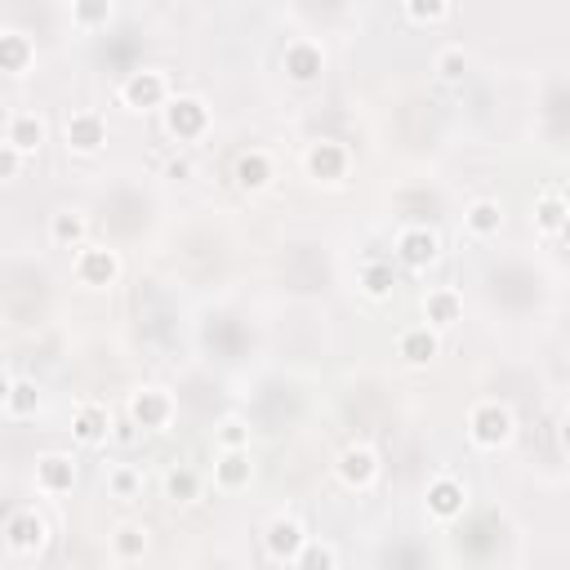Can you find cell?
<instances>
[{
	"instance_id": "obj_12",
	"label": "cell",
	"mask_w": 570,
	"mask_h": 570,
	"mask_svg": "<svg viewBox=\"0 0 570 570\" xmlns=\"http://www.w3.org/2000/svg\"><path fill=\"white\" fill-rule=\"evenodd\" d=\"M49 142V120L36 107H9L4 111V147L22 151V156H40V147Z\"/></svg>"
},
{
	"instance_id": "obj_25",
	"label": "cell",
	"mask_w": 570,
	"mask_h": 570,
	"mask_svg": "<svg viewBox=\"0 0 570 570\" xmlns=\"http://www.w3.org/2000/svg\"><path fill=\"white\" fill-rule=\"evenodd\" d=\"M463 232H468L472 240H490V236H499V232H503V205H499L494 196H476V200H468V209H463Z\"/></svg>"
},
{
	"instance_id": "obj_37",
	"label": "cell",
	"mask_w": 570,
	"mask_h": 570,
	"mask_svg": "<svg viewBox=\"0 0 570 570\" xmlns=\"http://www.w3.org/2000/svg\"><path fill=\"white\" fill-rule=\"evenodd\" d=\"M138 436H142V428H134V423H129V419H120V423H116V428H111V441H120V445H134V441H138Z\"/></svg>"
},
{
	"instance_id": "obj_38",
	"label": "cell",
	"mask_w": 570,
	"mask_h": 570,
	"mask_svg": "<svg viewBox=\"0 0 570 570\" xmlns=\"http://www.w3.org/2000/svg\"><path fill=\"white\" fill-rule=\"evenodd\" d=\"M557 441H561V450L570 454V410L561 414V428H557Z\"/></svg>"
},
{
	"instance_id": "obj_2",
	"label": "cell",
	"mask_w": 570,
	"mask_h": 570,
	"mask_svg": "<svg viewBox=\"0 0 570 570\" xmlns=\"http://www.w3.org/2000/svg\"><path fill=\"white\" fill-rule=\"evenodd\" d=\"M512 436H517V414H512L508 401L485 396V401H476V405L468 410V441H472L476 450H499V445H508Z\"/></svg>"
},
{
	"instance_id": "obj_19",
	"label": "cell",
	"mask_w": 570,
	"mask_h": 570,
	"mask_svg": "<svg viewBox=\"0 0 570 570\" xmlns=\"http://www.w3.org/2000/svg\"><path fill=\"white\" fill-rule=\"evenodd\" d=\"M249 481H254L249 450H218V459H214V490L218 494H240V490H249Z\"/></svg>"
},
{
	"instance_id": "obj_7",
	"label": "cell",
	"mask_w": 570,
	"mask_h": 570,
	"mask_svg": "<svg viewBox=\"0 0 570 570\" xmlns=\"http://www.w3.org/2000/svg\"><path fill=\"white\" fill-rule=\"evenodd\" d=\"M325 62L330 58H325V45L316 36H289L281 45V71L294 85H316L325 76Z\"/></svg>"
},
{
	"instance_id": "obj_21",
	"label": "cell",
	"mask_w": 570,
	"mask_h": 570,
	"mask_svg": "<svg viewBox=\"0 0 570 570\" xmlns=\"http://www.w3.org/2000/svg\"><path fill=\"white\" fill-rule=\"evenodd\" d=\"M107 548H111V557L120 566H134V561H142L151 552V530L142 521H116L111 534H107Z\"/></svg>"
},
{
	"instance_id": "obj_16",
	"label": "cell",
	"mask_w": 570,
	"mask_h": 570,
	"mask_svg": "<svg viewBox=\"0 0 570 570\" xmlns=\"http://www.w3.org/2000/svg\"><path fill=\"white\" fill-rule=\"evenodd\" d=\"M111 428H116V419H111V405H107V401L85 396V401L71 405V436H76L80 445H89V450L107 445V441H111Z\"/></svg>"
},
{
	"instance_id": "obj_27",
	"label": "cell",
	"mask_w": 570,
	"mask_h": 570,
	"mask_svg": "<svg viewBox=\"0 0 570 570\" xmlns=\"http://www.w3.org/2000/svg\"><path fill=\"white\" fill-rule=\"evenodd\" d=\"M566 223H570V200H566L557 187H548V191L534 200V227H539L543 236H561Z\"/></svg>"
},
{
	"instance_id": "obj_9",
	"label": "cell",
	"mask_w": 570,
	"mask_h": 570,
	"mask_svg": "<svg viewBox=\"0 0 570 570\" xmlns=\"http://www.w3.org/2000/svg\"><path fill=\"white\" fill-rule=\"evenodd\" d=\"M4 548H9L13 557H40V552L49 548V521H45L31 503L13 508V512L4 517Z\"/></svg>"
},
{
	"instance_id": "obj_15",
	"label": "cell",
	"mask_w": 570,
	"mask_h": 570,
	"mask_svg": "<svg viewBox=\"0 0 570 570\" xmlns=\"http://www.w3.org/2000/svg\"><path fill=\"white\" fill-rule=\"evenodd\" d=\"M303 169H307V178H316V183H343L347 169H352V151H347V142H338V138H316V142H307V151H303Z\"/></svg>"
},
{
	"instance_id": "obj_18",
	"label": "cell",
	"mask_w": 570,
	"mask_h": 570,
	"mask_svg": "<svg viewBox=\"0 0 570 570\" xmlns=\"http://www.w3.org/2000/svg\"><path fill=\"white\" fill-rule=\"evenodd\" d=\"M459 321H463V294L454 285H428L423 289V325H432L441 334V330H454Z\"/></svg>"
},
{
	"instance_id": "obj_39",
	"label": "cell",
	"mask_w": 570,
	"mask_h": 570,
	"mask_svg": "<svg viewBox=\"0 0 570 570\" xmlns=\"http://www.w3.org/2000/svg\"><path fill=\"white\" fill-rule=\"evenodd\" d=\"M561 240H566V245H570V223H566V227H561Z\"/></svg>"
},
{
	"instance_id": "obj_28",
	"label": "cell",
	"mask_w": 570,
	"mask_h": 570,
	"mask_svg": "<svg viewBox=\"0 0 570 570\" xmlns=\"http://www.w3.org/2000/svg\"><path fill=\"white\" fill-rule=\"evenodd\" d=\"M142 485H147V476H142L138 463H111L107 468V494L116 503H138L142 499Z\"/></svg>"
},
{
	"instance_id": "obj_6",
	"label": "cell",
	"mask_w": 570,
	"mask_h": 570,
	"mask_svg": "<svg viewBox=\"0 0 570 570\" xmlns=\"http://www.w3.org/2000/svg\"><path fill=\"white\" fill-rule=\"evenodd\" d=\"M62 147L71 156H98L107 147V116L98 107H71L62 116Z\"/></svg>"
},
{
	"instance_id": "obj_14",
	"label": "cell",
	"mask_w": 570,
	"mask_h": 570,
	"mask_svg": "<svg viewBox=\"0 0 570 570\" xmlns=\"http://www.w3.org/2000/svg\"><path fill=\"white\" fill-rule=\"evenodd\" d=\"M423 508L432 521H459L468 512V481L454 472H436L423 490Z\"/></svg>"
},
{
	"instance_id": "obj_3",
	"label": "cell",
	"mask_w": 570,
	"mask_h": 570,
	"mask_svg": "<svg viewBox=\"0 0 570 570\" xmlns=\"http://www.w3.org/2000/svg\"><path fill=\"white\" fill-rule=\"evenodd\" d=\"M71 276H76V285H85V289H111V285L125 276V258H120V249H111L107 240H89V245H80V249L71 254Z\"/></svg>"
},
{
	"instance_id": "obj_32",
	"label": "cell",
	"mask_w": 570,
	"mask_h": 570,
	"mask_svg": "<svg viewBox=\"0 0 570 570\" xmlns=\"http://www.w3.org/2000/svg\"><path fill=\"white\" fill-rule=\"evenodd\" d=\"M214 445L218 450H249V419L245 414H223L214 423Z\"/></svg>"
},
{
	"instance_id": "obj_17",
	"label": "cell",
	"mask_w": 570,
	"mask_h": 570,
	"mask_svg": "<svg viewBox=\"0 0 570 570\" xmlns=\"http://www.w3.org/2000/svg\"><path fill=\"white\" fill-rule=\"evenodd\" d=\"M232 183L240 191H267L276 183V160L267 147H245L236 160H232Z\"/></svg>"
},
{
	"instance_id": "obj_29",
	"label": "cell",
	"mask_w": 570,
	"mask_h": 570,
	"mask_svg": "<svg viewBox=\"0 0 570 570\" xmlns=\"http://www.w3.org/2000/svg\"><path fill=\"white\" fill-rule=\"evenodd\" d=\"M160 490H165L169 503H196L200 499V472L187 468V463H174V468H165Z\"/></svg>"
},
{
	"instance_id": "obj_5",
	"label": "cell",
	"mask_w": 570,
	"mask_h": 570,
	"mask_svg": "<svg viewBox=\"0 0 570 570\" xmlns=\"http://www.w3.org/2000/svg\"><path fill=\"white\" fill-rule=\"evenodd\" d=\"M125 419H129L134 428H142V432H169L174 419H178V401H174V392H165V387H156V383H142V387L129 392Z\"/></svg>"
},
{
	"instance_id": "obj_31",
	"label": "cell",
	"mask_w": 570,
	"mask_h": 570,
	"mask_svg": "<svg viewBox=\"0 0 570 570\" xmlns=\"http://www.w3.org/2000/svg\"><path fill=\"white\" fill-rule=\"evenodd\" d=\"M468 49L463 45H445V49H436V58H432V71H436V80H445V85H459L463 76H468Z\"/></svg>"
},
{
	"instance_id": "obj_30",
	"label": "cell",
	"mask_w": 570,
	"mask_h": 570,
	"mask_svg": "<svg viewBox=\"0 0 570 570\" xmlns=\"http://www.w3.org/2000/svg\"><path fill=\"white\" fill-rule=\"evenodd\" d=\"M67 18H71V27L94 31V27H107L116 18V4L111 0H71L67 4Z\"/></svg>"
},
{
	"instance_id": "obj_23",
	"label": "cell",
	"mask_w": 570,
	"mask_h": 570,
	"mask_svg": "<svg viewBox=\"0 0 570 570\" xmlns=\"http://www.w3.org/2000/svg\"><path fill=\"white\" fill-rule=\"evenodd\" d=\"M49 240L58 245V249H80V245H89V214L85 209H76V205H62V209H53L49 214Z\"/></svg>"
},
{
	"instance_id": "obj_11",
	"label": "cell",
	"mask_w": 570,
	"mask_h": 570,
	"mask_svg": "<svg viewBox=\"0 0 570 570\" xmlns=\"http://www.w3.org/2000/svg\"><path fill=\"white\" fill-rule=\"evenodd\" d=\"M307 543H312V534H307V525H303L294 512H276V517L263 525V552H267L276 566H294Z\"/></svg>"
},
{
	"instance_id": "obj_1",
	"label": "cell",
	"mask_w": 570,
	"mask_h": 570,
	"mask_svg": "<svg viewBox=\"0 0 570 570\" xmlns=\"http://www.w3.org/2000/svg\"><path fill=\"white\" fill-rule=\"evenodd\" d=\"M174 76L165 67H134L125 71V80L116 85V102L125 111H165L174 102Z\"/></svg>"
},
{
	"instance_id": "obj_33",
	"label": "cell",
	"mask_w": 570,
	"mask_h": 570,
	"mask_svg": "<svg viewBox=\"0 0 570 570\" xmlns=\"http://www.w3.org/2000/svg\"><path fill=\"white\" fill-rule=\"evenodd\" d=\"M289 570H338V552H334V543L312 539V543L298 552V561H294Z\"/></svg>"
},
{
	"instance_id": "obj_13",
	"label": "cell",
	"mask_w": 570,
	"mask_h": 570,
	"mask_svg": "<svg viewBox=\"0 0 570 570\" xmlns=\"http://www.w3.org/2000/svg\"><path fill=\"white\" fill-rule=\"evenodd\" d=\"M76 476H80V468H76V459H71L67 450H45V454H36V468H31L36 494L62 499V494L76 490Z\"/></svg>"
},
{
	"instance_id": "obj_22",
	"label": "cell",
	"mask_w": 570,
	"mask_h": 570,
	"mask_svg": "<svg viewBox=\"0 0 570 570\" xmlns=\"http://www.w3.org/2000/svg\"><path fill=\"white\" fill-rule=\"evenodd\" d=\"M31 67H36V40L22 27H0V71L27 76Z\"/></svg>"
},
{
	"instance_id": "obj_35",
	"label": "cell",
	"mask_w": 570,
	"mask_h": 570,
	"mask_svg": "<svg viewBox=\"0 0 570 570\" xmlns=\"http://www.w3.org/2000/svg\"><path fill=\"white\" fill-rule=\"evenodd\" d=\"M22 151H13V147H4L0 142V183H18V174H22Z\"/></svg>"
},
{
	"instance_id": "obj_26",
	"label": "cell",
	"mask_w": 570,
	"mask_h": 570,
	"mask_svg": "<svg viewBox=\"0 0 570 570\" xmlns=\"http://www.w3.org/2000/svg\"><path fill=\"white\" fill-rule=\"evenodd\" d=\"M356 285H361V294L374 298V303L392 298V289H396V267H392V258H365V263L356 267Z\"/></svg>"
},
{
	"instance_id": "obj_34",
	"label": "cell",
	"mask_w": 570,
	"mask_h": 570,
	"mask_svg": "<svg viewBox=\"0 0 570 570\" xmlns=\"http://www.w3.org/2000/svg\"><path fill=\"white\" fill-rule=\"evenodd\" d=\"M401 13L410 18V22H445V18H454V4H445V0H405L401 4Z\"/></svg>"
},
{
	"instance_id": "obj_10",
	"label": "cell",
	"mask_w": 570,
	"mask_h": 570,
	"mask_svg": "<svg viewBox=\"0 0 570 570\" xmlns=\"http://www.w3.org/2000/svg\"><path fill=\"white\" fill-rule=\"evenodd\" d=\"M379 472H383V463H379V450H374L370 441H347V445L338 450V459H334V476H338L347 490H356V494L374 490Z\"/></svg>"
},
{
	"instance_id": "obj_24",
	"label": "cell",
	"mask_w": 570,
	"mask_h": 570,
	"mask_svg": "<svg viewBox=\"0 0 570 570\" xmlns=\"http://www.w3.org/2000/svg\"><path fill=\"white\" fill-rule=\"evenodd\" d=\"M0 410L9 423H22L40 410V387L31 379H18L13 370H4V392H0Z\"/></svg>"
},
{
	"instance_id": "obj_8",
	"label": "cell",
	"mask_w": 570,
	"mask_h": 570,
	"mask_svg": "<svg viewBox=\"0 0 570 570\" xmlns=\"http://www.w3.org/2000/svg\"><path fill=\"white\" fill-rule=\"evenodd\" d=\"M392 258H396V267H405V272H428V267L441 258V236H436V227H428V223L401 227L396 240H392Z\"/></svg>"
},
{
	"instance_id": "obj_20",
	"label": "cell",
	"mask_w": 570,
	"mask_h": 570,
	"mask_svg": "<svg viewBox=\"0 0 570 570\" xmlns=\"http://www.w3.org/2000/svg\"><path fill=\"white\" fill-rule=\"evenodd\" d=\"M396 356L405 361V365H432L436 356H441V334L432 330V325H405L401 334H396Z\"/></svg>"
},
{
	"instance_id": "obj_36",
	"label": "cell",
	"mask_w": 570,
	"mask_h": 570,
	"mask_svg": "<svg viewBox=\"0 0 570 570\" xmlns=\"http://www.w3.org/2000/svg\"><path fill=\"white\" fill-rule=\"evenodd\" d=\"M191 174H196L191 156H169V160H165V178H191Z\"/></svg>"
},
{
	"instance_id": "obj_4",
	"label": "cell",
	"mask_w": 570,
	"mask_h": 570,
	"mask_svg": "<svg viewBox=\"0 0 570 570\" xmlns=\"http://www.w3.org/2000/svg\"><path fill=\"white\" fill-rule=\"evenodd\" d=\"M160 125L174 142H200L214 129V107L200 94H174V102L160 111Z\"/></svg>"
}]
</instances>
